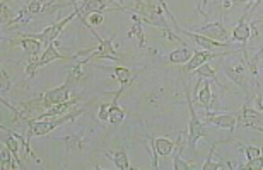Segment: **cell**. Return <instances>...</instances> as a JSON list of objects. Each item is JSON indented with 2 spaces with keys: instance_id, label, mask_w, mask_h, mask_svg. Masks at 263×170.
<instances>
[{
  "instance_id": "1",
  "label": "cell",
  "mask_w": 263,
  "mask_h": 170,
  "mask_svg": "<svg viewBox=\"0 0 263 170\" xmlns=\"http://www.w3.org/2000/svg\"><path fill=\"white\" fill-rule=\"evenodd\" d=\"M118 10H130V12H135L139 17L142 19V23L144 24H149V26H154L161 31L162 34H164L166 39H170L171 42H183L181 38H178V36L173 33L170 29V24H167V20L164 19V9L161 7L159 2H147V0H135V5L132 9H127V7H118Z\"/></svg>"
},
{
  "instance_id": "2",
  "label": "cell",
  "mask_w": 263,
  "mask_h": 170,
  "mask_svg": "<svg viewBox=\"0 0 263 170\" xmlns=\"http://www.w3.org/2000/svg\"><path fill=\"white\" fill-rule=\"evenodd\" d=\"M185 99L188 102V109H190V124H188V153H190V157H195V150H197V143L200 138H207L209 136V131L207 128L203 126V123L197 118V111L193 108V102H192V97L190 94H188V90L185 92Z\"/></svg>"
},
{
  "instance_id": "3",
  "label": "cell",
  "mask_w": 263,
  "mask_h": 170,
  "mask_svg": "<svg viewBox=\"0 0 263 170\" xmlns=\"http://www.w3.org/2000/svg\"><path fill=\"white\" fill-rule=\"evenodd\" d=\"M76 17H79V9H77V5L73 7V12L72 14H68L67 17L64 19H60V20H57L55 24H51L48 26L45 31H41V33H21V34H24V36H29V38H34V39H38L41 41L45 45V48L50 45V42H53L59 36L62 34V31H64L65 26L70 23V20H73Z\"/></svg>"
},
{
  "instance_id": "4",
  "label": "cell",
  "mask_w": 263,
  "mask_h": 170,
  "mask_svg": "<svg viewBox=\"0 0 263 170\" xmlns=\"http://www.w3.org/2000/svg\"><path fill=\"white\" fill-rule=\"evenodd\" d=\"M175 31L183 34V36H186V38H190L195 45L203 48V50H209V51H243V53H246V50H231L229 41H215V39H210V38H207V36H203L200 33H190V31H185L181 28H178Z\"/></svg>"
},
{
  "instance_id": "5",
  "label": "cell",
  "mask_w": 263,
  "mask_h": 170,
  "mask_svg": "<svg viewBox=\"0 0 263 170\" xmlns=\"http://www.w3.org/2000/svg\"><path fill=\"white\" fill-rule=\"evenodd\" d=\"M248 70L246 65L243 61L236 60V61H231V63H226L224 65V73L228 75V78L231 82H234L238 87H241L246 92V95H250V87H248Z\"/></svg>"
},
{
  "instance_id": "6",
  "label": "cell",
  "mask_w": 263,
  "mask_h": 170,
  "mask_svg": "<svg viewBox=\"0 0 263 170\" xmlns=\"http://www.w3.org/2000/svg\"><path fill=\"white\" fill-rule=\"evenodd\" d=\"M243 53V51H241ZM229 55H238V51H195L193 56L185 63V72H195L197 68H200L203 63H209L210 60H215V58H222V56H229Z\"/></svg>"
},
{
  "instance_id": "7",
  "label": "cell",
  "mask_w": 263,
  "mask_h": 170,
  "mask_svg": "<svg viewBox=\"0 0 263 170\" xmlns=\"http://www.w3.org/2000/svg\"><path fill=\"white\" fill-rule=\"evenodd\" d=\"M151 153H152V168H159L157 157H170L176 148V141L170 138H154L151 136Z\"/></svg>"
},
{
  "instance_id": "8",
  "label": "cell",
  "mask_w": 263,
  "mask_h": 170,
  "mask_svg": "<svg viewBox=\"0 0 263 170\" xmlns=\"http://www.w3.org/2000/svg\"><path fill=\"white\" fill-rule=\"evenodd\" d=\"M205 123L214 124L222 130H228L233 133L236 126H239V116L238 114H219V113H207L205 114Z\"/></svg>"
},
{
  "instance_id": "9",
  "label": "cell",
  "mask_w": 263,
  "mask_h": 170,
  "mask_svg": "<svg viewBox=\"0 0 263 170\" xmlns=\"http://www.w3.org/2000/svg\"><path fill=\"white\" fill-rule=\"evenodd\" d=\"M251 9H253L251 7V4H248V9L245 10L243 15H241V19L238 20V24H236V28L233 29V39L239 41L241 45H246L251 38V29L248 26V15H250Z\"/></svg>"
},
{
  "instance_id": "10",
  "label": "cell",
  "mask_w": 263,
  "mask_h": 170,
  "mask_svg": "<svg viewBox=\"0 0 263 170\" xmlns=\"http://www.w3.org/2000/svg\"><path fill=\"white\" fill-rule=\"evenodd\" d=\"M109 2H122V0H84L82 4H77L79 17L84 19L86 14H96V12H106Z\"/></svg>"
},
{
  "instance_id": "11",
  "label": "cell",
  "mask_w": 263,
  "mask_h": 170,
  "mask_svg": "<svg viewBox=\"0 0 263 170\" xmlns=\"http://www.w3.org/2000/svg\"><path fill=\"white\" fill-rule=\"evenodd\" d=\"M55 60L73 61V56H65V55H62V53H60L59 50H57V41L50 42V45L45 48L43 55H40V58H38V68L45 67V65H48V63L55 61Z\"/></svg>"
},
{
  "instance_id": "12",
  "label": "cell",
  "mask_w": 263,
  "mask_h": 170,
  "mask_svg": "<svg viewBox=\"0 0 263 170\" xmlns=\"http://www.w3.org/2000/svg\"><path fill=\"white\" fill-rule=\"evenodd\" d=\"M238 116H239V124L241 126H248V128H251V130L256 126H263V113L261 111L250 109L245 105Z\"/></svg>"
},
{
  "instance_id": "13",
  "label": "cell",
  "mask_w": 263,
  "mask_h": 170,
  "mask_svg": "<svg viewBox=\"0 0 263 170\" xmlns=\"http://www.w3.org/2000/svg\"><path fill=\"white\" fill-rule=\"evenodd\" d=\"M12 45H19L21 48L24 50L26 55L29 56H40V50H41V41L34 39V38H29V36H24V34H17L15 39H10Z\"/></svg>"
},
{
  "instance_id": "14",
  "label": "cell",
  "mask_w": 263,
  "mask_h": 170,
  "mask_svg": "<svg viewBox=\"0 0 263 170\" xmlns=\"http://www.w3.org/2000/svg\"><path fill=\"white\" fill-rule=\"evenodd\" d=\"M200 34L207 36L210 39H215V41H228V29L224 28L222 23H210V24H205Z\"/></svg>"
},
{
  "instance_id": "15",
  "label": "cell",
  "mask_w": 263,
  "mask_h": 170,
  "mask_svg": "<svg viewBox=\"0 0 263 170\" xmlns=\"http://www.w3.org/2000/svg\"><path fill=\"white\" fill-rule=\"evenodd\" d=\"M59 141L64 143L67 152H82L84 148H86V140H84V136L81 133H79V135L62 136V138H59Z\"/></svg>"
},
{
  "instance_id": "16",
  "label": "cell",
  "mask_w": 263,
  "mask_h": 170,
  "mask_svg": "<svg viewBox=\"0 0 263 170\" xmlns=\"http://www.w3.org/2000/svg\"><path fill=\"white\" fill-rule=\"evenodd\" d=\"M130 19H132V26H130V31L127 34V38L128 39L137 38V39H139V48H144L145 46V38H144V31H142V24H144V23H142V19L135 12H132Z\"/></svg>"
},
{
  "instance_id": "17",
  "label": "cell",
  "mask_w": 263,
  "mask_h": 170,
  "mask_svg": "<svg viewBox=\"0 0 263 170\" xmlns=\"http://www.w3.org/2000/svg\"><path fill=\"white\" fill-rule=\"evenodd\" d=\"M104 155L111 158V162L115 163V167L118 170H128L130 168V160H128V155L123 148H118L115 152H104Z\"/></svg>"
},
{
  "instance_id": "18",
  "label": "cell",
  "mask_w": 263,
  "mask_h": 170,
  "mask_svg": "<svg viewBox=\"0 0 263 170\" xmlns=\"http://www.w3.org/2000/svg\"><path fill=\"white\" fill-rule=\"evenodd\" d=\"M118 99L120 95L115 94V99L111 100V105H109V118H108V123L113 124V126H118L122 124L125 121V111L118 105Z\"/></svg>"
},
{
  "instance_id": "19",
  "label": "cell",
  "mask_w": 263,
  "mask_h": 170,
  "mask_svg": "<svg viewBox=\"0 0 263 170\" xmlns=\"http://www.w3.org/2000/svg\"><path fill=\"white\" fill-rule=\"evenodd\" d=\"M183 133H180V136H178V140H176V148H175V152H173V168L175 170H188L190 168V165L183 160L181 155H183Z\"/></svg>"
},
{
  "instance_id": "20",
  "label": "cell",
  "mask_w": 263,
  "mask_h": 170,
  "mask_svg": "<svg viewBox=\"0 0 263 170\" xmlns=\"http://www.w3.org/2000/svg\"><path fill=\"white\" fill-rule=\"evenodd\" d=\"M113 77L120 82L118 94H123L125 87H127V85L132 82V78H134V75H132V70H130V68H127V67H115Z\"/></svg>"
},
{
  "instance_id": "21",
  "label": "cell",
  "mask_w": 263,
  "mask_h": 170,
  "mask_svg": "<svg viewBox=\"0 0 263 170\" xmlns=\"http://www.w3.org/2000/svg\"><path fill=\"white\" fill-rule=\"evenodd\" d=\"M192 56H193V51L188 50L186 46H181V48H178V50L171 51L167 60H170V63H173V65H185Z\"/></svg>"
},
{
  "instance_id": "22",
  "label": "cell",
  "mask_w": 263,
  "mask_h": 170,
  "mask_svg": "<svg viewBox=\"0 0 263 170\" xmlns=\"http://www.w3.org/2000/svg\"><path fill=\"white\" fill-rule=\"evenodd\" d=\"M195 73H197V75H198L200 78H207V80H212V82L217 83L220 89H224V90H226V87H222V83L219 82L217 73H215V68H214V67H210V63H203L202 67L197 68Z\"/></svg>"
},
{
  "instance_id": "23",
  "label": "cell",
  "mask_w": 263,
  "mask_h": 170,
  "mask_svg": "<svg viewBox=\"0 0 263 170\" xmlns=\"http://www.w3.org/2000/svg\"><path fill=\"white\" fill-rule=\"evenodd\" d=\"M198 104L205 109H212V92H210V82H203V87L198 92Z\"/></svg>"
},
{
  "instance_id": "24",
  "label": "cell",
  "mask_w": 263,
  "mask_h": 170,
  "mask_svg": "<svg viewBox=\"0 0 263 170\" xmlns=\"http://www.w3.org/2000/svg\"><path fill=\"white\" fill-rule=\"evenodd\" d=\"M215 146H217V143H214L212 148H210V155L207 158V162L203 163L202 168L203 170H222V168H233V165H229V163H215L212 162V155H214V152H215Z\"/></svg>"
},
{
  "instance_id": "25",
  "label": "cell",
  "mask_w": 263,
  "mask_h": 170,
  "mask_svg": "<svg viewBox=\"0 0 263 170\" xmlns=\"http://www.w3.org/2000/svg\"><path fill=\"white\" fill-rule=\"evenodd\" d=\"M256 23H263V19L256 20ZM261 56H263V46L260 48L258 51H256L253 60H250L248 55H245V60H246V63H248V68H250V72H251V75H253V77H256V72H258V61H260Z\"/></svg>"
},
{
  "instance_id": "26",
  "label": "cell",
  "mask_w": 263,
  "mask_h": 170,
  "mask_svg": "<svg viewBox=\"0 0 263 170\" xmlns=\"http://www.w3.org/2000/svg\"><path fill=\"white\" fill-rule=\"evenodd\" d=\"M26 7H28V10H29V14L33 15H38V14H41L45 10V5H43V2L41 0H29L28 4H26Z\"/></svg>"
},
{
  "instance_id": "27",
  "label": "cell",
  "mask_w": 263,
  "mask_h": 170,
  "mask_svg": "<svg viewBox=\"0 0 263 170\" xmlns=\"http://www.w3.org/2000/svg\"><path fill=\"white\" fill-rule=\"evenodd\" d=\"M86 26H91V28H94V26H99L104 23V15L101 12H96V14H89L87 19L82 20Z\"/></svg>"
},
{
  "instance_id": "28",
  "label": "cell",
  "mask_w": 263,
  "mask_h": 170,
  "mask_svg": "<svg viewBox=\"0 0 263 170\" xmlns=\"http://www.w3.org/2000/svg\"><path fill=\"white\" fill-rule=\"evenodd\" d=\"M243 150H245L246 158H248V160H253V158L261 157V148H256L253 145H246V146H243Z\"/></svg>"
},
{
  "instance_id": "29",
  "label": "cell",
  "mask_w": 263,
  "mask_h": 170,
  "mask_svg": "<svg viewBox=\"0 0 263 170\" xmlns=\"http://www.w3.org/2000/svg\"><path fill=\"white\" fill-rule=\"evenodd\" d=\"M109 105H111V102L109 104H101L98 109V118L101 123H108V118H109Z\"/></svg>"
},
{
  "instance_id": "30",
  "label": "cell",
  "mask_w": 263,
  "mask_h": 170,
  "mask_svg": "<svg viewBox=\"0 0 263 170\" xmlns=\"http://www.w3.org/2000/svg\"><path fill=\"white\" fill-rule=\"evenodd\" d=\"M241 168H248V170H261L263 168V157L253 158V160H248L246 165H243Z\"/></svg>"
},
{
  "instance_id": "31",
  "label": "cell",
  "mask_w": 263,
  "mask_h": 170,
  "mask_svg": "<svg viewBox=\"0 0 263 170\" xmlns=\"http://www.w3.org/2000/svg\"><path fill=\"white\" fill-rule=\"evenodd\" d=\"M15 17V15L10 12V9L7 7V4H2V24H5V26H9L10 24V20H12Z\"/></svg>"
},
{
  "instance_id": "32",
  "label": "cell",
  "mask_w": 263,
  "mask_h": 170,
  "mask_svg": "<svg viewBox=\"0 0 263 170\" xmlns=\"http://www.w3.org/2000/svg\"><path fill=\"white\" fill-rule=\"evenodd\" d=\"M0 73H2V89H0V90H2V94H5L10 89V77H9V73H7L5 68H2Z\"/></svg>"
},
{
  "instance_id": "33",
  "label": "cell",
  "mask_w": 263,
  "mask_h": 170,
  "mask_svg": "<svg viewBox=\"0 0 263 170\" xmlns=\"http://www.w3.org/2000/svg\"><path fill=\"white\" fill-rule=\"evenodd\" d=\"M255 105H256V109L263 113V94L260 92V90H258V94H256V97H255Z\"/></svg>"
},
{
  "instance_id": "34",
  "label": "cell",
  "mask_w": 263,
  "mask_h": 170,
  "mask_svg": "<svg viewBox=\"0 0 263 170\" xmlns=\"http://www.w3.org/2000/svg\"><path fill=\"white\" fill-rule=\"evenodd\" d=\"M67 2L70 4V5H73V7H76V5H77V0H67Z\"/></svg>"
},
{
  "instance_id": "35",
  "label": "cell",
  "mask_w": 263,
  "mask_h": 170,
  "mask_svg": "<svg viewBox=\"0 0 263 170\" xmlns=\"http://www.w3.org/2000/svg\"><path fill=\"white\" fill-rule=\"evenodd\" d=\"M253 130H256V131H260V133H263V126H256V128H253Z\"/></svg>"
},
{
  "instance_id": "36",
  "label": "cell",
  "mask_w": 263,
  "mask_h": 170,
  "mask_svg": "<svg viewBox=\"0 0 263 170\" xmlns=\"http://www.w3.org/2000/svg\"><path fill=\"white\" fill-rule=\"evenodd\" d=\"M239 2H246V4H251V2H256V0H239Z\"/></svg>"
}]
</instances>
